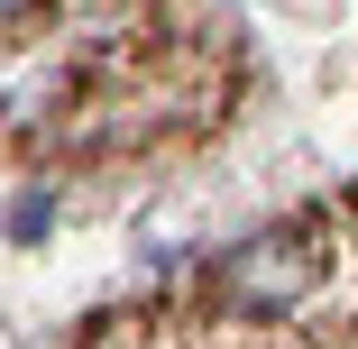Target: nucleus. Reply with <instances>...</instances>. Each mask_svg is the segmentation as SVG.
<instances>
[{
	"instance_id": "f257e3e1",
	"label": "nucleus",
	"mask_w": 358,
	"mask_h": 349,
	"mask_svg": "<svg viewBox=\"0 0 358 349\" xmlns=\"http://www.w3.org/2000/svg\"><path fill=\"white\" fill-rule=\"evenodd\" d=\"M303 239H285V230H266V239H248L239 257H230V304H285V294H303Z\"/></svg>"
},
{
	"instance_id": "f03ea898",
	"label": "nucleus",
	"mask_w": 358,
	"mask_h": 349,
	"mask_svg": "<svg viewBox=\"0 0 358 349\" xmlns=\"http://www.w3.org/2000/svg\"><path fill=\"white\" fill-rule=\"evenodd\" d=\"M0 10H28V0H0Z\"/></svg>"
}]
</instances>
